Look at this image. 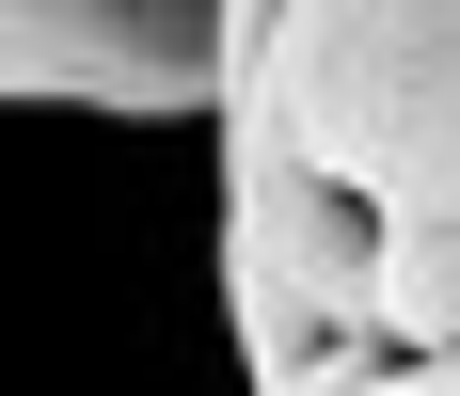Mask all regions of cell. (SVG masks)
Here are the masks:
<instances>
[{
	"label": "cell",
	"instance_id": "obj_2",
	"mask_svg": "<svg viewBox=\"0 0 460 396\" xmlns=\"http://www.w3.org/2000/svg\"><path fill=\"white\" fill-rule=\"evenodd\" d=\"M0 80L32 111H128V128H207L238 111V0H16Z\"/></svg>",
	"mask_w": 460,
	"mask_h": 396
},
{
	"label": "cell",
	"instance_id": "obj_1",
	"mask_svg": "<svg viewBox=\"0 0 460 396\" xmlns=\"http://www.w3.org/2000/svg\"><path fill=\"white\" fill-rule=\"evenodd\" d=\"M270 111L349 207L460 222V16L302 0V16H270Z\"/></svg>",
	"mask_w": 460,
	"mask_h": 396
},
{
	"label": "cell",
	"instance_id": "obj_3",
	"mask_svg": "<svg viewBox=\"0 0 460 396\" xmlns=\"http://www.w3.org/2000/svg\"><path fill=\"white\" fill-rule=\"evenodd\" d=\"M366 349H381V365H460V222H381Z\"/></svg>",
	"mask_w": 460,
	"mask_h": 396
}]
</instances>
